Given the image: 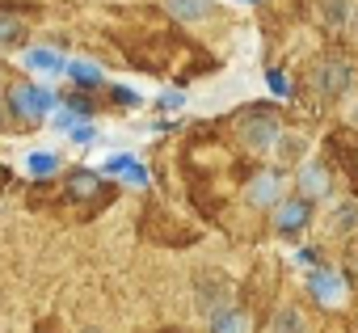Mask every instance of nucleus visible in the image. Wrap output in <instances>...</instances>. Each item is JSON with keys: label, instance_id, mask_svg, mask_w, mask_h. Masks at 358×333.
<instances>
[{"label": "nucleus", "instance_id": "obj_14", "mask_svg": "<svg viewBox=\"0 0 358 333\" xmlns=\"http://www.w3.org/2000/svg\"><path fill=\"white\" fill-rule=\"evenodd\" d=\"M68 76H72L76 85H97V80H101V68L89 64V59H72V64H68Z\"/></svg>", "mask_w": 358, "mask_h": 333}, {"label": "nucleus", "instance_id": "obj_8", "mask_svg": "<svg viewBox=\"0 0 358 333\" xmlns=\"http://www.w3.org/2000/svg\"><path fill=\"white\" fill-rule=\"evenodd\" d=\"M211 333H253V320L241 308H220L211 312Z\"/></svg>", "mask_w": 358, "mask_h": 333}, {"label": "nucleus", "instance_id": "obj_11", "mask_svg": "<svg viewBox=\"0 0 358 333\" xmlns=\"http://www.w3.org/2000/svg\"><path fill=\"white\" fill-rule=\"evenodd\" d=\"M169 13L182 17V22H203L211 13V5L207 0H169Z\"/></svg>", "mask_w": 358, "mask_h": 333}, {"label": "nucleus", "instance_id": "obj_24", "mask_svg": "<svg viewBox=\"0 0 358 333\" xmlns=\"http://www.w3.org/2000/svg\"><path fill=\"white\" fill-rule=\"evenodd\" d=\"M350 30H354V34H358V5H354V9H350Z\"/></svg>", "mask_w": 358, "mask_h": 333}, {"label": "nucleus", "instance_id": "obj_7", "mask_svg": "<svg viewBox=\"0 0 358 333\" xmlns=\"http://www.w3.org/2000/svg\"><path fill=\"white\" fill-rule=\"evenodd\" d=\"M26 68H34L43 76H59V72H68V59L51 47H34V51H26Z\"/></svg>", "mask_w": 358, "mask_h": 333}, {"label": "nucleus", "instance_id": "obj_10", "mask_svg": "<svg viewBox=\"0 0 358 333\" xmlns=\"http://www.w3.org/2000/svg\"><path fill=\"white\" fill-rule=\"evenodd\" d=\"M354 228H358V203H341L333 211V220H329V232L333 236H350Z\"/></svg>", "mask_w": 358, "mask_h": 333}, {"label": "nucleus", "instance_id": "obj_17", "mask_svg": "<svg viewBox=\"0 0 358 333\" xmlns=\"http://www.w3.org/2000/svg\"><path fill=\"white\" fill-rule=\"evenodd\" d=\"M22 34H26V26H22L17 17H0V47H13V43H22Z\"/></svg>", "mask_w": 358, "mask_h": 333}, {"label": "nucleus", "instance_id": "obj_19", "mask_svg": "<svg viewBox=\"0 0 358 333\" xmlns=\"http://www.w3.org/2000/svg\"><path fill=\"white\" fill-rule=\"evenodd\" d=\"M114 101H118V106H127V110H135V106H139V93H135V89H127V85H118V89H114Z\"/></svg>", "mask_w": 358, "mask_h": 333}, {"label": "nucleus", "instance_id": "obj_6", "mask_svg": "<svg viewBox=\"0 0 358 333\" xmlns=\"http://www.w3.org/2000/svg\"><path fill=\"white\" fill-rule=\"evenodd\" d=\"M278 190H282L278 173H274V169H262V173H253V182H249L245 199H249L253 207H274V203H278Z\"/></svg>", "mask_w": 358, "mask_h": 333}, {"label": "nucleus", "instance_id": "obj_2", "mask_svg": "<svg viewBox=\"0 0 358 333\" xmlns=\"http://www.w3.org/2000/svg\"><path fill=\"white\" fill-rule=\"evenodd\" d=\"M236 131H241V139L253 148V152H270V148H278V118L270 114V110H245L241 118H236Z\"/></svg>", "mask_w": 358, "mask_h": 333}, {"label": "nucleus", "instance_id": "obj_4", "mask_svg": "<svg viewBox=\"0 0 358 333\" xmlns=\"http://www.w3.org/2000/svg\"><path fill=\"white\" fill-rule=\"evenodd\" d=\"M308 220H312V203H308V199H287V203L278 199V203H274V228H278V232L291 236V232H299Z\"/></svg>", "mask_w": 358, "mask_h": 333}, {"label": "nucleus", "instance_id": "obj_22", "mask_svg": "<svg viewBox=\"0 0 358 333\" xmlns=\"http://www.w3.org/2000/svg\"><path fill=\"white\" fill-rule=\"evenodd\" d=\"M270 89H274V93H291V85H287L278 72H270Z\"/></svg>", "mask_w": 358, "mask_h": 333}, {"label": "nucleus", "instance_id": "obj_18", "mask_svg": "<svg viewBox=\"0 0 358 333\" xmlns=\"http://www.w3.org/2000/svg\"><path fill=\"white\" fill-rule=\"evenodd\" d=\"M324 22L329 26H345L350 22V0H324Z\"/></svg>", "mask_w": 358, "mask_h": 333}, {"label": "nucleus", "instance_id": "obj_16", "mask_svg": "<svg viewBox=\"0 0 358 333\" xmlns=\"http://www.w3.org/2000/svg\"><path fill=\"white\" fill-rule=\"evenodd\" d=\"M68 190H72L76 199H89V194H97V190H101V182H97L93 173H72V182H68Z\"/></svg>", "mask_w": 358, "mask_h": 333}, {"label": "nucleus", "instance_id": "obj_13", "mask_svg": "<svg viewBox=\"0 0 358 333\" xmlns=\"http://www.w3.org/2000/svg\"><path fill=\"white\" fill-rule=\"evenodd\" d=\"M26 169H30L34 178H51V173L59 169V156H55V152H30V156H26Z\"/></svg>", "mask_w": 358, "mask_h": 333}, {"label": "nucleus", "instance_id": "obj_25", "mask_svg": "<svg viewBox=\"0 0 358 333\" xmlns=\"http://www.w3.org/2000/svg\"><path fill=\"white\" fill-rule=\"evenodd\" d=\"M245 5H253V0H245Z\"/></svg>", "mask_w": 358, "mask_h": 333}, {"label": "nucleus", "instance_id": "obj_9", "mask_svg": "<svg viewBox=\"0 0 358 333\" xmlns=\"http://www.w3.org/2000/svg\"><path fill=\"white\" fill-rule=\"evenodd\" d=\"M266 333H308V320H303L299 308H278Z\"/></svg>", "mask_w": 358, "mask_h": 333}, {"label": "nucleus", "instance_id": "obj_5", "mask_svg": "<svg viewBox=\"0 0 358 333\" xmlns=\"http://www.w3.org/2000/svg\"><path fill=\"white\" fill-rule=\"evenodd\" d=\"M308 291H312L320 304H329V308H337V304L345 299V283H341L333 270H324V266H320V270H312V278H308Z\"/></svg>", "mask_w": 358, "mask_h": 333}, {"label": "nucleus", "instance_id": "obj_12", "mask_svg": "<svg viewBox=\"0 0 358 333\" xmlns=\"http://www.w3.org/2000/svg\"><path fill=\"white\" fill-rule=\"evenodd\" d=\"M299 186H303V194H324V190H329V173L320 169V164H303Z\"/></svg>", "mask_w": 358, "mask_h": 333}, {"label": "nucleus", "instance_id": "obj_3", "mask_svg": "<svg viewBox=\"0 0 358 333\" xmlns=\"http://www.w3.org/2000/svg\"><path fill=\"white\" fill-rule=\"evenodd\" d=\"M350 80H354V64H345V59H324V64H316V72H312V85H316L320 93H329V97L345 93Z\"/></svg>", "mask_w": 358, "mask_h": 333}, {"label": "nucleus", "instance_id": "obj_1", "mask_svg": "<svg viewBox=\"0 0 358 333\" xmlns=\"http://www.w3.org/2000/svg\"><path fill=\"white\" fill-rule=\"evenodd\" d=\"M55 106H59V97L51 89H38V85H13L9 89V110L17 122H38L47 114H55Z\"/></svg>", "mask_w": 358, "mask_h": 333}, {"label": "nucleus", "instance_id": "obj_21", "mask_svg": "<svg viewBox=\"0 0 358 333\" xmlns=\"http://www.w3.org/2000/svg\"><path fill=\"white\" fill-rule=\"evenodd\" d=\"M160 106H164V110H182V93H164Z\"/></svg>", "mask_w": 358, "mask_h": 333}, {"label": "nucleus", "instance_id": "obj_20", "mask_svg": "<svg viewBox=\"0 0 358 333\" xmlns=\"http://www.w3.org/2000/svg\"><path fill=\"white\" fill-rule=\"evenodd\" d=\"M93 139H97V131L89 122H72V143H93Z\"/></svg>", "mask_w": 358, "mask_h": 333}, {"label": "nucleus", "instance_id": "obj_23", "mask_svg": "<svg viewBox=\"0 0 358 333\" xmlns=\"http://www.w3.org/2000/svg\"><path fill=\"white\" fill-rule=\"evenodd\" d=\"M55 127H72V110H59L55 114Z\"/></svg>", "mask_w": 358, "mask_h": 333}, {"label": "nucleus", "instance_id": "obj_15", "mask_svg": "<svg viewBox=\"0 0 358 333\" xmlns=\"http://www.w3.org/2000/svg\"><path fill=\"white\" fill-rule=\"evenodd\" d=\"M135 164H139V160H135L131 152H114V156H106L101 169H106V173H114V178H127V173L135 169Z\"/></svg>", "mask_w": 358, "mask_h": 333}]
</instances>
